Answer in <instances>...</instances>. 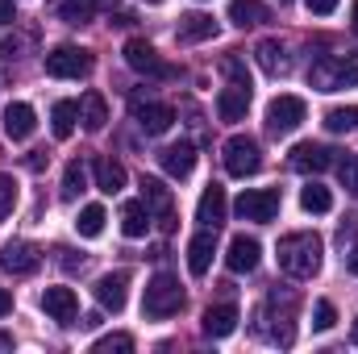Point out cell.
<instances>
[{
    "label": "cell",
    "instance_id": "1",
    "mask_svg": "<svg viewBox=\"0 0 358 354\" xmlns=\"http://www.w3.org/2000/svg\"><path fill=\"white\" fill-rule=\"evenodd\" d=\"M321 255H325V242L317 234H287L279 238L275 246V259H279V271L292 275V279H313L321 271Z\"/></svg>",
    "mask_w": 358,
    "mask_h": 354
},
{
    "label": "cell",
    "instance_id": "2",
    "mask_svg": "<svg viewBox=\"0 0 358 354\" xmlns=\"http://www.w3.org/2000/svg\"><path fill=\"white\" fill-rule=\"evenodd\" d=\"M308 84L317 92H338V88H355L358 84V50L355 55H325L313 63Z\"/></svg>",
    "mask_w": 358,
    "mask_h": 354
},
{
    "label": "cell",
    "instance_id": "3",
    "mask_svg": "<svg viewBox=\"0 0 358 354\" xmlns=\"http://www.w3.org/2000/svg\"><path fill=\"white\" fill-rule=\"evenodd\" d=\"M179 309H183V288H179L176 275H155L150 283H146V296H142V313L146 317H155V321H163V317H176Z\"/></svg>",
    "mask_w": 358,
    "mask_h": 354
},
{
    "label": "cell",
    "instance_id": "4",
    "mask_svg": "<svg viewBox=\"0 0 358 354\" xmlns=\"http://www.w3.org/2000/svg\"><path fill=\"white\" fill-rule=\"evenodd\" d=\"M304 117H308V104H304L300 96H275V100L267 104V134L287 138V134L300 129Z\"/></svg>",
    "mask_w": 358,
    "mask_h": 354
},
{
    "label": "cell",
    "instance_id": "5",
    "mask_svg": "<svg viewBox=\"0 0 358 354\" xmlns=\"http://www.w3.org/2000/svg\"><path fill=\"white\" fill-rule=\"evenodd\" d=\"M263 167V150H259V142L250 138V134H234L229 142H225V171L238 179L255 176Z\"/></svg>",
    "mask_w": 358,
    "mask_h": 354
},
{
    "label": "cell",
    "instance_id": "6",
    "mask_svg": "<svg viewBox=\"0 0 358 354\" xmlns=\"http://www.w3.org/2000/svg\"><path fill=\"white\" fill-rule=\"evenodd\" d=\"M279 192L275 187H250V192H242L238 200H234V213L242 217V221H259V225H267L279 217Z\"/></svg>",
    "mask_w": 358,
    "mask_h": 354
},
{
    "label": "cell",
    "instance_id": "7",
    "mask_svg": "<svg viewBox=\"0 0 358 354\" xmlns=\"http://www.w3.org/2000/svg\"><path fill=\"white\" fill-rule=\"evenodd\" d=\"M125 63L138 71V76H150V80H176V67L159 59V50L146 42V38H129L125 42Z\"/></svg>",
    "mask_w": 358,
    "mask_h": 354
},
{
    "label": "cell",
    "instance_id": "8",
    "mask_svg": "<svg viewBox=\"0 0 358 354\" xmlns=\"http://www.w3.org/2000/svg\"><path fill=\"white\" fill-rule=\"evenodd\" d=\"M92 71V55L84 46H55L50 55H46V76H55V80H80V76H88Z\"/></svg>",
    "mask_w": 358,
    "mask_h": 354
},
{
    "label": "cell",
    "instance_id": "9",
    "mask_svg": "<svg viewBox=\"0 0 358 354\" xmlns=\"http://www.w3.org/2000/svg\"><path fill=\"white\" fill-rule=\"evenodd\" d=\"M292 171H300V176H321V171H329L338 159H334V150L329 146H321V142H300V146H292Z\"/></svg>",
    "mask_w": 358,
    "mask_h": 354
},
{
    "label": "cell",
    "instance_id": "10",
    "mask_svg": "<svg viewBox=\"0 0 358 354\" xmlns=\"http://www.w3.org/2000/svg\"><path fill=\"white\" fill-rule=\"evenodd\" d=\"M92 296H96V304H100L104 313H121L125 300H129V275H125V271H108V275H100L96 288H92Z\"/></svg>",
    "mask_w": 358,
    "mask_h": 354
},
{
    "label": "cell",
    "instance_id": "11",
    "mask_svg": "<svg viewBox=\"0 0 358 354\" xmlns=\"http://www.w3.org/2000/svg\"><path fill=\"white\" fill-rule=\"evenodd\" d=\"M142 204L150 208V217H155L163 229H171V225H176V217H171V187H167L163 179L142 176Z\"/></svg>",
    "mask_w": 358,
    "mask_h": 354
},
{
    "label": "cell",
    "instance_id": "12",
    "mask_svg": "<svg viewBox=\"0 0 358 354\" xmlns=\"http://www.w3.org/2000/svg\"><path fill=\"white\" fill-rule=\"evenodd\" d=\"M134 117H138V125H142L146 134H167V129L176 125V108H171V104L142 100V96H134Z\"/></svg>",
    "mask_w": 358,
    "mask_h": 354
},
{
    "label": "cell",
    "instance_id": "13",
    "mask_svg": "<svg viewBox=\"0 0 358 354\" xmlns=\"http://www.w3.org/2000/svg\"><path fill=\"white\" fill-rule=\"evenodd\" d=\"M0 267H4L8 275H34V271L42 267V255H38L34 242H8V246L0 250Z\"/></svg>",
    "mask_w": 358,
    "mask_h": 354
},
{
    "label": "cell",
    "instance_id": "14",
    "mask_svg": "<svg viewBox=\"0 0 358 354\" xmlns=\"http://www.w3.org/2000/svg\"><path fill=\"white\" fill-rule=\"evenodd\" d=\"M225 213H229L225 187H221V183H208V187L200 192V204H196V221H200L204 229H217V225L225 221Z\"/></svg>",
    "mask_w": 358,
    "mask_h": 354
},
{
    "label": "cell",
    "instance_id": "15",
    "mask_svg": "<svg viewBox=\"0 0 358 354\" xmlns=\"http://www.w3.org/2000/svg\"><path fill=\"white\" fill-rule=\"evenodd\" d=\"M259 259H263V246H259V238H246V234H238V238L229 242V250H225V267H229L234 275L255 271Z\"/></svg>",
    "mask_w": 358,
    "mask_h": 354
},
{
    "label": "cell",
    "instance_id": "16",
    "mask_svg": "<svg viewBox=\"0 0 358 354\" xmlns=\"http://www.w3.org/2000/svg\"><path fill=\"white\" fill-rule=\"evenodd\" d=\"M42 309H46V317H55L59 325H76L80 300H76L71 288H46V292H42Z\"/></svg>",
    "mask_w": 358,
    "mask_h": 354
},
{
    "label": "cell",
    "instance_id": "17",
    "mask_svg": "<svg viewBox=\"0 0 358 354\" xmlns=\"http://www.w3.org/2000/svg\"><path fill=\"white\" fill-rule=\"evenodd\" d=\"M159 167L171 179H187L196 171V146L192 142H176V146H163L159 150Z\"/></svg>",
    "mask_w": 358,
    "mask_h": 354
},
{
    "label": "cell",
    "instance_id": "18",
    "mask_svg": "<svg viewBox=\"0 0 358 354\" xmlns=\"http://www.w3.org/2000/svg\"><path fill=\"white\" fill-rule=\"evenodd\" d=\"M34 129H38V113L29 108V104H8L4 108V134L13 138V142H25V138H34Z\"/></svg>",
    "mask_w": 358,
    "mask_h": 354
},
{
    "label": "cell",
    "instance_id": "19",
    "mask_svg": "<svg viewBox=\"0 0 358 354\" xmlns=\"http://www.w3.org/2000/svg\"><path fill=\"white\" fill-rule=\"evenodd\" d=\"M213 255H217V229H200L187 242V267H192V275H208Z\"/></svg>",
    "mask_w": 358,
    "mask_h": 354
},
{
    "label": "cell",
    "instance_id": "20",
    "mask_svg": "<svg viewBox=\"0 0 358 354\" xmlns=\"http://www.w3.org/2000/svg\"><path fill=\"white\" fill-rule=\"evenodd\" d=\"M246 108H250V88L246 84H229V88H221V96H217V117L221 121H242L246 117Z\"/></svg>",
    "mask_w": 358,
    "mask_h": 354
},
{
    "label": "cell",
    "instance_id": "21",
    "mask_svg": "<svg viewBox=\"0 0 358 354\" xmlns=\"http://www.w3.org/2000/svg\"><path fill=\"white\" fill-rule=\"evenodd\" d=\"M200 330H204L208 338H229V334L238 330V309H234V304H213V309L204 313Z\"/></svg>",
    "mask_w": 358,
    "mask_h": 354
},
{
    "label": "cell",
    "instance_id": "22",
    "mask_svg": "<svg viewBox=\"0 0 358 354\" xmlns=\"http://www.w3.org/2000/svg\"><path fill=\"white\" fill-rule=\"evenodd\" d=\"M255 59H259V67H263L267 76H287V71H292V59H287V50H283L275 38H263V42L255 46Z\"/></svg>",
    "mask_w": 358,
    "mask_h": 354
},
{
    "label": "cell",
    "instance_id": "23",
    "mask_svg": "<svg viewBox=\"0 0 358 354\" xmlns=\"http://www.w3.org/2000/svg\"><path fill=\"white\" fill-rule=\"evenodd\" d=\"M176 34L179 42H204V38H217V21L208 13H183Z\"/></svg>",
    "mask_w": 358,
    "mask_h": 354
},
{
    "label": "cell",
    "instance_id": "24",
    "mask_svg": "<svg viewBox=\"0 0 358 354\" xmlns=\"http://www.w3.org/2000/svg\"><path fill=\"white\" fill-rule=\"evenodd\" d=\"M92 176H96V187H100L104 196H117V192L125 187V167H121L117 159H96V163H92Z\"/></svg>",
    "mask_w": 358,
    "mask_h": 354
},
{
    "label": "cell",
    "instance_id": "25",
    "mask_svg": "<svg viewBox=\"0 0 358 354\" xmlns=\"http://www.w3.org/2000/svg\"><path fill=\"white\" fill-rule=\"evenodd\" d=\"M271 17V8L263 0H229V21L238 29H250V25H263Z\"/></svg>",
    "mask_w": 358,
    "mask_h": 354
},
{
    "label": "cell",
    "instance_id": "26",
    "mask_svg": "<svg viewBox=\"0 0 358 354\" xmlns=\"http://www.w3.org/2000/svg\"><path fill=\"white\" fill-rule=\"evenodd\" d=\"M80 121H84L88 134H100V129H104V121H108V104H104L100 92H84V100H80Z\"/></svg>",
    "mask_w": 358,
    "mask_h": 354
},
{
    "label": "cell",
    "instance_id": "27",
    "mask_svg": "<svg viewBox=\"0 0 358 354\" xmlns=\"http://www.w3.org/2000/svg\"><path fill=\"white\" fill-rule=\"evenodd\" d=\"M146 229H150V208L142 200H129L121 208V234L125 238H146Z\"/></svg>",
    "mask_w": 358,
    "mask_h": 354
},
{
    "label": "cell",
    "instance_id": "28",
    "mask_svg": "<svg viewBox=\"0 0 358 354\" xmlns=\"http://www.w3.org/2000/svg\"><path fill=\"white\" fill-rule=\"evenodd\" d=\"M76 125H80V104H76V100H59V104L50 108V129H55V138H71Z\"/></svg>",
    "mask_w": 358,
    "mask_h": 354
},
{
    "label": "cell",
    "instance_id": "29",
    "mask_svg": "<svg viewBox=\"0 0 358 354\" xmlns=\"http://www.w3.org/2000/svg\"><path fill=\"white\" fill-rule=\"evenodd\" d=\"M300 208H304V213H329V208H334V192L313 179L308 187H300Z\"/></svg>",
    "mask_w": 358,
    "mask_h": 354
},
{
    "label": "cell",
    "instance_id": "30",
    "mask_svg": "<svg viewBox=\"0 0 358 354\" xmlns=\"http://www.w3.org/2000/svg\"><path fill=\"white\" fill-rule=\"evenodd\" d=\"M104 221H108V213L100 204H84L80 208V221H76V234L80 238H100L104 234Z\"/></svg>",
    "mask_w": 358,
    "mask_h": 354
},
{
    "label": "cell",
    "instance_id": "31",
    "mask_svg": "<svg viewBox=\"0 0 358 354\" xmlns=\"http://www.w3.org/2000/svg\"><path fill=\"white\" fill-rule=\"evenodd\" d=\"M84 187H88V167H84L80 159H71L67 171H63V200H76Z\"/></svg>",
    "mask_w": 358,
    "mask_h": 354
},
{
    "label": "cell",
    "instance_id": "32",
    "mask_svg": "<svg viewBox=\"0 0 358 354\" xmlns=\"http://www.w3.org/2000/svg\"><path fill=\"white\" fill-rule=\"evenodd\" d=\"M355 125H358V104L329 108V113H325V129H329V134H350Z\"/></svg>",
    "mask_w": 358,
    "mask_h": 354
},
{
    "label": "cell",
    "instance_id": "33",
    "mask_svg": "<svg viewBox=\"0 0 358 354\" xmlns=\"http://www.w3.org/2000/svg\"><path fill=\"white\" fill-rule=\"evenodd\" d=\"M96 354H113V351H134V338L129 334H108V338H96L92 342Z\"/></svg>",
    "mask_w": 358,
    "mask_h": 354
},
{
    "label": "cell",
    "instance_id": "34",
    "mask_svg": "<svg viewBox=\"0 0 358 354\" xmlns=\"http://www.w3.org/2000/svg\"><path fill=\"white\" fill-rule=\"evenodd\" d=\"M334 325H338V309H334L329 300H317V309H313V330L325 334V330H334Z\"/></svg>",
    "mask_w": 358,
    "mask_h": 354
},
{
    "label": "cell",
    "instance_id": "35",
    "mask_svg": "<svg viewBox=\"0 0 358 354\" xmlns=\"http://www.w3.org/2000/svg\"><path fill=\"white\" fill-rule=\"evenodd\" d=\"M338 176H342V187L358 196V155H346L342 163H338Z\"/></svg>",
    "mask_w": 358,
    "mask_h": 354
},
{
    "label": "cell",
    "instance_id": "36",
    "mask_svg": "<svg viewBox=\"0 0 358 354\" xmlns=\"http://www.w3.org/2000/svg\"><path fill=\"white\" fill-rule=\"evenodd\" d=\"M13 204H17V183L13 176H0V221L13 213Z\"/></svg>",
    "mask_w": 358,
    "mask_h": 354
},
{
    "label": "cell",
    "instance_id": "37",
    "mask_svg": "<svg viewBox=\"0 0 358 354\" xmlns=\"http://www.w3.org/2000/svg\"><path fill=\"white\" fill-rule=\"evenodd\" d=\"M225 76H229L234 84H246V88H250V76H246V67H242V59H225Z\"/></svg>",
    "mask_w": 358,
    "mask_h": 354
},
{
    "label": "cell",
    "instance_id": "38",
    "mask_svg": "<svg viewBox=\"0 0 358 354\" xmlns=\"http://www.w3.org/2000/svg\"><path fill=\"white\" fill-rule=\"evenodd\" d=\"M304 8H308V13H317V17H329V13L338 8V0H304Z\"/></svg>",
    "mask_w": 358,
    "mask_h": 354
},
{
    "label": "cell",
    "instance_id": "39",
    "mask_svg": "<svg viewBox=\"0 0 358 354\" xmlns=\"http://www.w3.org/2000/svg\"><path fill=\"white\" fill-rule=\"evenodd\" d=\"M8 21H17V4L13 0H0V25H8Z\"/></svg>",
    "mask_w": 358,
    "mask_h": 354
},
{
    "label": "cell",
    "instance_id": "40",
    "mask_svg": "<svg viewBox=\"0 0 358 354\" xmlns=\"http://www.w3.org/2000/svg\"><path fill=\"white\" fill-rule=\"evenodd\" d=\"M8 313H13V292L0 288V317H8Z\"/></svg>",
    "mask_w": 358,
    "mask_h": 354
},
{
    "label": "cell",
    "instance_id": "41",
    "mask_svg": "<svg viewBox=\"0 0 358 354\" xmlns=\"http://www.w3.org/2000/svg\"><path fill=\"white\" fill-rule=\"evenodd\" d=\"M46 159H50V155H42V150H38V155H29V171H42V167H46Z\"/></svg>",
    "mask_w": 358,
    "mask_h": 354
},
{
    "label": "cell",
    "instance_id": "42",
    "mask_svg": "<svg viewBox=\"0 0 358 354\" xmlns=\"http://www.w3.org/2000/svg\"><path fill=\"white\" fill-rule=\"evenodd\" d=\"M346 267H350V275H358V246L346 255Z\"/></svg>",
    "mask_w": 358,
    "mask_h": 354
},
{
    "label": "cell",
    "instance_id": "43",
    "mask_svg": "<svg viewBox=\"0 0 358 354\" xmlns=\"http://www.w3.org/2000/svg\"><path fill=\"white\" fill-rule=\"evenodd\" d=\"M350 21H355V25H358V0H355V8H350Z\"/></svg>",
    "mask_w": 358,
    "mask_h": 354
},
{
    "label": "cell",
    "instance_id": "44",
    "mask_svg": "<svg viewBox=\"0 0 358 354\" xmlns=\"http://www.w3.org/2000/svg\"><path fill=\"white\" fill-rule=\"evenodd\" d=\"M350 342H355V346H358V321H355V330H350Z\"/></svg>",
    "mask_w": 358,
    "mask_h": 354
},
{
    "label": "cell",
    "instance_id": "45",
    "mask_svg": "<svg viewBox=\"0 0 358 354\" xmlns=\"http://www.w3.org/2000/svg\"><path fill=\"white\" fill-rule=\"evenodd\" d=\"M146 4H163V0H146Z\"/></svg>",
    "mask_w": 358,
    "mask_h": 354
},
{
    "label": "cell",
    "instance_id": "46",
    "mask_svg": "<svg viewBox=\"0 0 358 354\" xmlns=\"http://www.w3.org/2000/svg\"><path fill=\"white\" fill-rule=\"evenodd\" d=\"M88 4H96V0H88Z\"/></svg>",
    "mask_w": 358,
    "mask_h": 354
}]
</instances>
